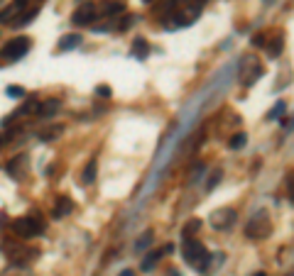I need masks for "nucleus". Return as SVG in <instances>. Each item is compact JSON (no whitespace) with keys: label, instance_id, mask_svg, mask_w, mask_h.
<instances>
[{"label":"nucleus","instance_id":"72a5a7b5","mask_svg":"<svg viewBox=\"0 0 294 276\" xmlns=\"http://www.w3.org/2000/svg\"><path fill=\"white\" fill-rule=\"evenodd\" d=\"M0 144H3V142H0Z\"/></svg>","mask_w":294,"mask_h":276},{"label":"nucleus","instance_id":"5701e85b","mask_svg":"<svg viewBox=\"0 0 294 276\" xmlns=\"http://www.w3.org/2000/svg\"><path fill=\"white\" fill-rule=\"evenodd\" d=\"M199 227H201V220H196V217H194V220H189V222L184 225V237H191Z\"/></svg>","mask_w":294,"mask_h":276},{"label":"nucleus","instance_id":"f03ea898","mask_svg":"<svg viewBox=\"0 0 294 276\" xmlns=\"http://www.w3.org/2000/svg\"><path fill=\"white\" fill-rule=\"evenodd\" d=\"M272 232V222H270V215L267 210H257L248 222H245V237L250 239H262Z\"/></svg>","mask_w":294,"mask_h":276},{"label":"nucleus","instance_id":"20e7f679","mask_svg":"<svg viewBox=\"0 0 294 276\" xmlns=\"http://www.w3.org/2000/svg\"><path fill=\"white\" fill-rule=\"evenodd\" d=\"M27 52H30V39L27 37H18V39H10L5 44V49H3V54H0V57H3L5 61H18Z\"/></svg>","mask_w":294,"mask_h":276},{"label":"nucleus","instance_id":"f8f14e48","mask_svg":"<svg viewBox=\"0 0 294 276\" xmlns=\"http://www.w3.org/2000/svg\"><path fill=\"white\" fill-rule=\"evenodd\" d=\"M130 54H132L135 59H147V54H150V47H147V42H145V39H135V42H132Z\"/></svg>","mask_w":294,"mask_h":276},{"label":"nucleus","instance_id":"bb28decb","mask_svg":"<svg viewBox=\"0 0 294 276\" xmlns=\"http://www.w3.org/2000/svg\"><path fill=\"white\" fill-rule=\"evenodd\" d=\"M252 44H255V47H262V44H267V42H262V35H255V37H252Z\"/></svg>","mask_w":294,"mask_h":276},{"label":"nucleus","instance_id":"7ed1b4c3","mask_svg":"<svg viewBox=\"0 0 294 276\" xmlns=\"http://www.w3.org/2000/svg\"><path fill=\"white\" fill-rule=\"evenodd\" d=\"M42 230H44L42 220H37V217H30V215H25V217H18V220L13 222V232H15L18 237H22V239L37 237V235H42Z\"/></svg>","mask_w":294,"mask_h":276},{"label":"nucleus","instance_id":"c85d7f7f","mask_svg":"<svg viewBox=\"0 0 294 276\" xmlns=\"http://www.w3.org/2000/svg\"><path fill=\"white\" fill-rule=\"evenodd\" d=\"M3 225H5V215H3V213H0V227H3Z\"/></svg>","mask_w":294,"mask_h":276},{"label":"nucleus","instance_id":"39448f33","mask_svg":"<svg viewBox=\"0 0 294 276\" xmlns=\"http://www.w3.org/2000/svg\"><path fill=\"white\" fill-rule=\"evenodd\" d=\"M209 222H211V227H216V230H231V227L235 225V210H233V208H218V210L211 213Z\"/></svg>","mask_w":294,"mask_h":276},{"label":"nucleus","instance_id":"f704fd0d","mask_svg":"<svg viewBox=\"0 0 294 276\" xmlns=\"http://www.w3.org/2000/svg\"><path fill=\"white\" fill-rule=\"evenodd\" d=\"M289 276H292V274H289Z\"/></svg>","mask_w":294,"mask_h":276},{"label":"nucleus","instance_id":"9b49d317","mask_svg":"<svg viewBox=\"0 0 294 276\" xmlns=\"http://www.w3.org/2000/svg\"><path fill=\"white\" fill-rule=\"evenodd\" d=\"M37 13H40V8H32V10H25V13H20V15H18V18H15V20H13L10 25H13V27H25L27 22H32V20L37 18Z\"/></svg>","mask_w":294,"mask_h":276},{"label":"nucleus","instance_id":"a211bd4d","mask_svg":"<svg viewBox=\"0 0 294 276\" xmlns=\"http://www.w3.org/2000/svg\"><path fill=\"white\" fill-rule=\"evenodd\" d=\"M282 44H284V42H282V37H274V39L267 44V54H270V57H279V52H282Z\"/></svg>","mask_w":294,"mask_h":276},{"label":"nucleus","instance_id":"423d86ee","mask_svg":"<svg viewBox=\"0 0 294 276\" xmlns=\"http://www.w3.org/2000/svg\"><path fill=\"white\" fill-rule=\"evenodd\" d=\"M93 20H96V5H93V3L79 5V8L74 10V15H71V22H74V25H88V22H93Z\"/></svg>","mask_w":294,"mask_h":276},{"label":"nucleus","instance_id":"cd10ccee","mask_svg":"<svg viewBox=\"0 0 294 276\" xmlns=\"http://www.w3.org/2000/svg\"><path fill=\"white\" fill-rule=\"evenodd\" d=\"M289 198H292V203H294V178H289Z\"/></svg>","mask_w":294,"mask_h":276},{"label":"nucleus","instance_id":"6ab92c4d","mask_svg":"<svg viewBox=\"0 0 294 276\" xmlns=\"http://www.w3.org/2000/svg\"><path fill=\"white\" fill-rule=\"evenodd\" d=\"M150 244H152V235L145 232V235H140V239L135 242V249H137V252H145V247H150Z\"/></svg>","mask_w":294,"mask_h":276},{"label":"nucleus","instance_id":"f257e3e1","mask_svg":"<svg viewBox=\"0 0 294 276\" xmlns=\"http://www.w3.org/2000/svg\"><path fill=\"white\" fill-rule=\"evenodd\" d=\"M182 256H184V261H187L189 266H194V269L201 271V274H206L209 266H211V254H209L206 247H204L199 239H194V237H184Z\"/></svg>","mask_w":294,"mask_h":276},{"label":"nucleus","instance_id":"f3484780","mask_svg":"<svg viewBox=\"0 0 294 276\" xmlns=\"http://www.w3.org/2000/svg\"><path fill=\"white\" fill-rule=\"evenodd\" d=\"M221 176H223V171H221V169H213L211 176H209V181H206V191H213V188L221 183Z\"/></svg>","mask_w":294,"mask_h":276},{"label":"nucleus","instance_id":"aec40b11","mask_svg":"<svg viewBox=\"0 0 294 276\" xmlns=\"http://www.w3.org/2000/svg\"><path fill=\"white\" fill-rule=\"evenodd\" d=\"M245 142H248V135H245V132H238V135L228 142V147H231V149H240V147H245Z\"/></svg>","mask_w":294,"mask_h":276},{"label":"nucleus","instance_id":"393cba45","mask_svg":"<svg viewBox=\"0 0 294 276\" xmlns=\"http://www.w3.org/2000/svg\"><path fill=\"white\" fill-rule=\"evenodd\" d=\"M110 93H113L110 86H98L96 88V96H101V98H110Z\"/></svg>","mask_w":294,"mask_h":276},{"label":"nucleus","instance_id":"6e6552de","mask_svg":"<svg viewBox=\"0 0 294 276\" xmlns=\"http://www.w3.org/2000/svg\"><path fill=\"white\" fill-rule=\"evenodd\" d=\"M59 108H62V100L49 98V100H44V103L37 105V115H40L42 120H49V118H54V115L59 113Z\"/></svg>","mask_w":294,"mask_h":276},{"label":"nucleus","instance_id":"2f4dec72","mask_svg":"<svg viewBox=\"0 0 294 276\" xmlns=\"http://www.w3.org/2000/svg\"><path fill=\"white\" fill-rule=\"evenodd\" d=\"M255 276H267V274H265V271H257V274H255Z\"/></svg>","mask_w":294,"mask_h":276},{"label":"nucleus","instance_id":"7c9ffc66","mask_svg":"<svg viewBox=\"0 0 294 276\" xmlns=\"http://www.w3.org/2000/svg\"><path fill=\"white\" fill-rule=\"evenodd\" d=\"M169 276H179V274H177V271H174V269H172V271H169Z\"/></svg>","mask_w":294,"mask_h":276},{"label":"nucleus","instance_id":"4be33fe9","mask_svg":"<svg viewBox=\"0 0 294 276\" xmlns=\"http://www.w3.org/2000/svg\"><path fill=\"white\" fill-rule=\"evenodd\" d=\"M62 135V127H52V130H44V132H40V139L42 142H52L54 137H59Z\"/></svg>","mask_w":294,"mask_h":276},{"label":"nucleus","instance_id":"b1692460","mask_svg":"<svg viewBox=\"0 0 294 276\" xmlns=\"http://www.w3.org/2000/svg\"><path fill=\"white\" fill-rule=\"evenodd\" d=\"M5 93H8L10 98H25V88H20V86H8Z\"/></svg>","mask_w":294,"mask_h":276},{"label":"nucleus","instance_id":"412c9836","mask_svg":"<svg viewBox=\"0 0 294 276\" xmlns=\"http://www.w3.org/2000/svg\"><path fill=\"white\" fill-rule=\"evenodd\" d=\"M284 110H287V105H284V100H279V103H277V105L267 113V120H277L279 115H284Z\"/></svg>","mask_w":294,"mask_h":276},{"label":"nucleus","instance_id":"4468645a","mask_svg":"<svg viewBox=\"0 0 294 276\" xmlns=\"http://www.w3.org/2000/svg\"><path fill=\"white\" fill-rule=\"evenodd\" d=\"M96 171H98V161L91 159V161L86 164V169H84V183H86V186H91V183L96 181Z\"/></svg>","mask_w":294,"mask_h":276},{"label":"nucleus","instance_id":"dca6fc26","mask_svg":"<svg viewBox=\"0 0 294 276\" xmlns=\"http://www.w3.org/2000/svg\"><path fill=\"white\" fill-rule=\"evenodd\" d=\"M120 13H125V5H123V3H105V5H103V15H105V18H113V15H120Z\"/></svg>","mask_w":294,"mask_h":276},{"label":"nucleus","instance_id":"a878e982","mask_svg":"<svg viewBox=\"0 0 294 276\" xmlns=\"http://www.w3.org/2000/svg\"><path fill=\"white\" fill-rule=\"evenodd\" d=\"M130 25H132V18H130V15H127V18H125V20H123V22H120V25H118V30H127V27H130Z\"/></svg>","mask_w":294,"mask_h":276},{"label":"nucleus","instance_id":"ddd939ff","mask_svg":"<svg viewBox=\"0 0 294 276\" xmlns=\"http://www.w3.org/2000/svg\"><path fill=\"white\" fill-rule=\"evenodd\" d=\"M79 42H81V35H66V37H62L59 39V52H66V49H76L79 47Z\"/></svg>","mask_w":294,"mask_h":276},{"label":"nucleus","instance_id":"c756f323","mask_svg":"<svg viewBox=\"0 0 294 276\" xmlns=\"http://www.w3.org/2000/svg\"><path fill=\"white\" fill-rule=\"evenodd\" d=\"M120 276H132V271H130V269H127V271H123V274H120Z\"/></svg>","mask_w":294,"mask_h":276},{"label":"nucleus","instance_id":"9d476101","mask_svg":"<svg viewBox=\"0 0 294 276\" xmlns=\"http://www.w3.org/2000/svg\"><path fill=\"white\" fill-rule=\"evenodd\" d=\"M71 210H74V203H71L66 196H59V198H57V203H54L52 217H54V220H62V217H66Z\"/></svg>","mask_w":294,"mask_h":276},{"label":"nucleus","instance_id":"0eeeda50","mask_svg":"<svg viewBox=\"0 0 294 276\" xmlns=\"http://www.w3.org/2000/svg\"><path fill=\"white\" fill-rule=\"evenodd\" d=\"M172 252V244H165V247H160V249H155V252H150L145 259H142V271H152L155 269V264L162 259V254H169Z\"/></svg>","mask_w":294,"mask_h":276},{"label":"nucleus","instance_id":"473e14b6","mask_svg":"<svg viewBox=\"0 0 294 276\" xmlns=\"http://www.w3.org/2000/svg\"><path fill=\"white\" fill-rule=\"evenodd\" d=\"M145 3H152V0H145Z\"/></svg>","mask_w":294,"mask_h":276},{"label":"nucleus","instance_id":"2eb2a0df","mask_svg":"<svg viewBox=\"0 0 294 276\" xmlns=\"http://www.w3.org/2000/svg\"><path fill=\"white\" fill-rule=\"evenodd\" d=\"M22 166H25V157H18L13 164H8V174L20 181V178H22Z\"/></svg>","mask_w":294,"mask_h":276},{"label":"nucleus","instance_id":"1a4fd4ad","mask_svg":"<svg viewBox=\"0 0 294 276\" xmlns=\"http://www.w3.org/2000/svg\"><path fill=\"white\" fill-rule=\"evenodd\" d=\"M22 8H25V0H15L13 5H8L5 10H0V25H10V22L20 15Z\"/></svg>","mask_w":294,"mask_h":276}]
</instances>
